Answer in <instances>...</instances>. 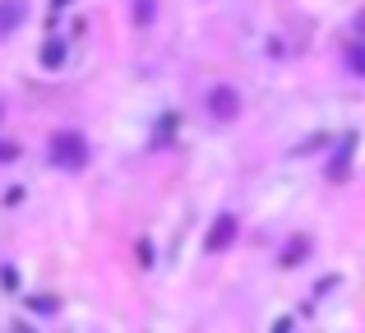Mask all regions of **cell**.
<instances>
[{
  "label": "cell",
  "instance_id": "cell-5",
  "mask_svg": "<svg viewBox=\"0 0 365 333\" xmlns=\"http://www.w3.org/2000/svg\"><path fill=\"white\" fill-rule=\"evenodd\" d=\"M351 70L365 74V46H356V51H351Z\"/></svg>",
  "mask_w": 365,
  "mask_h": 333
},
{
  "label": "cell",
  "instance_id": "cell-4",
  "mask_svg": "<svg viewBox=\"0 0 365 333\" xmlns=\"http://www.w3.org/2000/svg\"><path fill=\"white\" fill-rule=\"evenodd\" d=\"M236 241V217H217V227L208 232V255H217L222 245Z\"/></svg>",
  "mask_w": 365,
  "mask_h": 333
},
{
  "label": "cell",
  "instance_id": "cell-3",
  "mask_svg": "<svg viewBox=\"0 0 365 333\" xmlns=\"http://www.w3.org/2000/svg\"><path fill=\"white\" fill-rule=\"evenodd\" d=\"M24 14H28V0H5V5H0V37L14 33V28L24 24Z\"/></svg>",
  "mask_w": 365,
  "mask_h": 333
},
{
  "label": "cell",
  "instance_id": "cell-1",
  "mask_svg": "<svg viewBox=\"0 0 365 333\" xmlns=\"http://www.w3.org/2000/svg\"><path fill=\"white\" fill-rule=\"evenodd\" d=\"M56 163H61V167H79L83 163V139L79 135H61V139H56Z\"/></svg>",
  "mask_w": 365,
  "mask_h": 333
},
{
  "label": "cell",
  "instance_id": "cell-2",
  "mask_svg": "<svg viewBox=\"0 0 365 333\" xmlns=\"http://www.w3.org/2000/svg\"><path fill=\"white\" fill-rule=\"evenodd\" d=\"M208 107H213V116H217V121H232L236 111H241V98H236V88H213Z\"/></svg>",
  "mask_w": 365,
  "mask_h": 333
},
{
  "label": "cell",
  "instance_id": "cell-6",
  "mask_svg": "<svg viewBox=\"0 0 365 333\" xmlns=\"http://www.w3.org/2000/svg\"><path fill=\"white\" fill-rule=\"evenodd\" d=\"M361 33H365V14H361Z\"/></svg>",
  "mask_w": 365,
  "mask_h": 333
}]
</instances>
